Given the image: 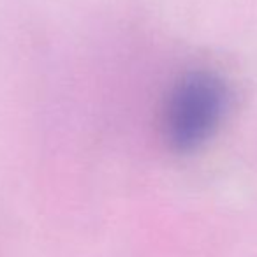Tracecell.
<instances>
[{"label": "cell", "instance_id": "6da1fadb", "mask_svg": "<svg viewBox=\"0 0 257 257\" xmlns=\"http://www.w3.org/2000/svg\"><path fill=\"white\" fill-rule=\"evenodd\" d=\"M231 109V88L211 69L182 74L164 97L161 134L166 147L178 155L203 150L218 134Z\"/></svg>", "mask_w": 257, "mask_h": 257}]
</instances>
